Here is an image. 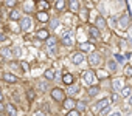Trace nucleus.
I'll list each match as a JSON object with an SVG mask.
<instances>
[{"mask_svg":"<svg viewBox=\"0 0 132 116\" xmlns=\"http://www.w3.org/2000/svg\"><path fill=\"white\" fill-rule=\"evenodd\" d=\"M117 70H118L117 62H115L113 59H109V61H107V71H109V73H117Z\"/></svg>","mask_w":132,"mask_h":116,"instance_id":"nucleus-27","label":"nucleus"},{"mask_svg":"<svg viewBox=\"0 0 132 116\" xmlns=\"http://www.w3.org/2000/svg\"><path fill=\"white\" fill-rule=\"evenodd\" d=\"M67 8L70 13L73 14H78L79 9H81V5H79V0H67Z\"/></svg>","mask_w":132,"mask_h":116,"instance_id":"nucleus-9","label":"nucleus"},{"mask_svg":"<svg viewBox=\"0 0 132 116\" xmlns=\"http://www.w3.org/2000/svg\"><path fill=\"white\" fill-rule=\"evenodd\" d=\"M34 116H44V114H42V113H40V110H37V111H36V113H34Z\"/></svg>","mask_w":132,"mask_h":116,"instance_id":"nucleus-45","label":"nucleus"},{"mask_svg":"<svg viewBox=\"0 0 132 116\" xmlns=\"http://www.w3.org/2000/svg\"><path fill=\"white\" fill-rule=\"evenodd\" d=\"M109 23H110V26H112V28H115V26H117V23H118V19H117V17H110ZM109 23H107V25H109Z\"/></svg>","mask_w":132,"mask_h":116,"instance_id":"nucleus-39","label":"nucleus"},{"mask_svg":"<svg viewBox=\"0 0 132 116\" xmlns=\"http://www.w3.org/2000/svg\"><path fill=\"white\" fill-rule=\"evenodd\" d=\"M129 25H130V17H129L127 13H123V14L118 17V23H117V26H120V30L126 31V30L129 28Z\"/></svg>","mask_w":132,"mask_h":116,"instance_id":"nucleus-5","label":"nucleus"},{"mask_svg":"<svg viewBox=\"0 0 132 116\" xmlns=\"http://www.w3.org/2000/svg\"><path fill=\"white\" fill-rule=\"evenodd\" d=\"M31 26H33V19H31L30 16H22L20 20H19V28H20V31L27 33V31L31 30Z\"/></svg>","mask_w":132,"mask_h":116,"instance_id":"nucleus-3","label":"nucleus"},{"mask_svg":"<svg viewBox=\"0 0 132 116\" xmlns=\"http://www.w3.org/2000/svg\"><path fill=\"white\" fill-rule=\"evenodd\" d=\"M6 57V59H10V57L13 56V51H11V48H2L0 50V57Z\"/></svg>","mask_w":132,"mask_h":116,"instance_id":"nucleus-31","label":"nucleus"},{"mask_svg":"<svg viewBox=\"0 0 132 116\" xmlns=\"http://www.w3.org/2000/svg\"><path fill=\"white\" fill-rule=\"evenodd\" d=\"M36 19H37L40 23H47L48 19H50V14H48V11H37V13H36Z\"/></svg>","mask_w":132,"mask_h":116,"instance_id":"nucleus-20","label":"nucleus"},{"mask_svg":"<svg viewBox=\"0 0 132 116\" xmlns=\"http://www.w3.org/2000/svg\"><path fill=\"white\" fill-rule=\"evenodd\" d=\"M87 116H90V114H87Z\"/></svg>","mask_w":132,"mask_h":116,"instance_id":"nucleus-49","label":"nucleus"},{"mask_svg":"<svg viewBox=\"0 0 132 116\" xmlns=\"http://www.w3.org/2000/svg\"><path fill=\"white\" fill-rule=\"evenodd\" d=\"M87 62L90 65V68H95V67H100V64L103 62V57L98 51H92L89 56H87Z\"/></svg>","mask_w":132,"mask_h":116,"instance_id":"nucleus-1","label":"nucleus"},{"mask_svg":"<svg viewBox=\"0 0 132 116\" xmlns=\"http://www.w3.org/2000/svg\"><path fill=\"white\" fill-rule=\"evenodd\" d=\"M132 94V87L130 85H124L121 90H120V96L121 98H129Z\"/></svg>","mask_w":132,"mask_h":116,"instance_id":"nucleus-26","label":"nucleus"},{"mask_svg":"<svg viewBox=\"0 0 132 116\" xmlns=\"http://www.w3.org/2000/svg\"><path fill=\"white\" fill-rule=\"evenodd\" d=\"M27 99L28 101H34L36 99V90L34 88H28L27 90Z\"/></svg>","mask_w":132,"mask_h":116,"instance_id":"nucleus-32","label":"nucleus"},{"mask_svg":"<svg viewBox=\"0 0 132 116\" xmlns=\"http://www.w3.org/2000/svg\"><path fill=\"white\" fill-rule=\"evenodd\" d=\"M0 101H3V91H2V88H0Z\"/></svg>","mask_w":132,"mask_h":116,"instance_id":"nucleus-46","label":"nucleus"},{"mask_svg":"<svg viewBox=\"0 0 132 116\" xmlns=\"http://www.w3.org/2000/svg\"><path fill=\"white\" fill-rule=\"evenodd\" d=\"M89 37L92 40H100L101 39V31L95 25H92V26H89Z\"/></svg>","mask_w":132,"mask_h":116,"instance_id":"nucleus-14","label":"nucleus"},{"mask_svg":"<svg viewBox=\"0 0 132 116\" xmlns=\"http://www.w3.org/2000/svg\"><path fill=\"white\" fill-rule=\"evenodd\" d=\"M0 23H2V16H0Z\"/></svg>","mask_w":132,"mask_h":116,"instance_id":"nucleus-48","label":"nucleus"},{"mask_svg":"<svg viewBox=\"0 0 132 116\" xmlns=\"http://www.w3.org/2000/svg\"><path fill=\"white\" fill-rule=\"evenodd\" d=\"M50 96H51V99L53 101H56V102H61L62 104V101L67 98V94H65V91L61 88V87H54V88H51V91H50Z\"/></svg>","mask_w":132,"mask_h":116,"instance_id":"nucleus-2","label":"nucleus"},{"mask_svg":"<svg viewBox=\"0 0 132 116\" xmlns=\"http://www.w3.org/2000/svg\"><path fill=\"white\" fill-rule=\"evenodd\" d=\"M50 2L48 0H36L34 2V8L37 9V11H48L50 9Z\"/></svg>","mask_w":132,"mask_h":116,"instance_id":"nucleus-11","label":"nucleus"},{"mask_svg":"<svg viewBox=\"0 0 132 116\" xmlns=\"http://www.w3.org/2000/svg\"><path fill=\"white\" fill-rule=\"evenodd\" d=\"M81 78H82V81L87 84V85H93V82H95V71L92 70V68H89V70H84L82 73H81Z\"/></svg>","mask_w":132,"mask_h":116,"instance_id":"nucleus-6","label":"nucleus"},{"mask_svg":"<svg viewBox=\"0 0 132 116\" xmlns=\"http://www.w3.org/2000/svg\"><path fill=\"white\" fill-rule=\"evenodd\" d=\"M45 43H47V46H50V45H57V39H56L54 36H48V37L45 39Z\"/></svg>","mask_w":132,"mask_h":116,"instance_id":"nucleus-33","label":"nucleus"},{"mask_svg":"<svg viewBox=\"0 0 132 116\" xmlns=\"http://www.w3.org/2000/svg\"><path fill=\"white\" fill-rule=\"evenodd\" d=\"M78 14H79V17H81L82 22H87V20H89V11H87V9H86V11H81V9H79Z\"/></svg>","mask_w":132,"mask_h":116,"instance_id":"nucleus-35","label":"nucleus"},{"mask_svg":"<svg viewBox=\"0 0 132 116\" xmlns=\"http://www.w3.org/2000/svg\"><path fill=\"white\" fill-rule=\"evenodd\" d=\"M5 5H6L8 8H16V5H17V0H6V2H5Z\"/></svg>","mask_w":132,"mask_h":116,"instance_id":"nucleus-37","label":"nucleus"},{"mask_svg":"<svg viewBox=\"0 0 132 116\" xmlns=\"http://www.w3.org/2000/svg\"><path fill=\"white\" fill-rule=\"evenodd\" d=\"M75 110H78L79 113H84V111L87 110V102H86V101H82V99H76Z\"/></svg>","mask_w":132,"mask_h":116,"instance_id":"nucleus-23","label":"nucleus"},{"mask_svg":"<svg viewBox=\"0 0 132 116\" xmlns=\"http://www.w3.org/2000/svg\"><path fill=\"white\" fill-rule=\"evenodd\" d=\"M54 9L57 13H64L67 9V0H54Z\"/></svg>","mask_w":132,"mask_h":116,"instance_id":"nucleus-19","label":"nucleus"},{"mask_svg":"<svg viewBox=\"0 0 132 116\" xmlns=\"http://www.w3.org/2000/svg\"><path fill=\"white\" fill-rule=\"evenodd\" d=\"M65 116H81V113H79L78 110H75V108H73V110H69Z\"/></svg>","mask_w":132,"mask_h":116,"instance_id":"nucleus-38","label":"nucleus"},{"mask_svg":"<svg viewBox=\"0 0 132 116\" xmlns=\"http://www.w3.org/2000/svg\"><path fill=\"white\" fill-rule=\"evenodd\" d=\"M0 113H5V104H3V101H0Z\"/></svg>","mask_w":132,"mask_h":116,"instance_id":"nucleus-40","label":"nucleus"},{"mask_svg":"<svg viewBox=\"0 0 132 116\" xmlns=\"http://www.w3.org/2000/svg\"><path fill=\"white\" fill-rule=\"evenodd\" d=\"M62 82H64V85H72L73 82H75V76L72 74V73H64V76H62Z\"/></svg>","mask_w":132,"mask_h":116,"instance_id":"nucleus-22","label":"nucleus"},{"mask_svg":"<svg viewBox=\"0 0 132 116\" xmlns=\"http://www.w3.org/2000/svg\"><path fill=\"white\" fill-rule=\"evenodd\" d=\"M5 40H6V36L3 33H0V42H5Z\"/></svg>","mask_w":132,"mask_h":116,"instance_id":"nucleus-42","label":"nucleus"},{"mask_svg":"<svg viewBox=\"0 0 132 116\" xmlns=\"http://www.w3.org/2000/svg\"><path fill=\"white\" fill-rule=\"evenodd\" d=\"M95 26H96L100 31L107 28V20L104 19V16H103V14H98V16H96V19H95Z\"/></svg>","mask_w":132,"mask_h":116,"instance_id":"nucleus-13","label":"nucleus"},{"mask_svg":"<svg viewBox=\"0 0 132 116\" xmlns=\"http://www.w3.org/2000/svg\"><path fill=\"white\" fill-rule=\"evenodd\" d=\"M5 113L8 116H17V108L14 104H6L5 105Z\"/></svg>","mask_w":132,"mask_h":116,"instance_id":"nucleus-24","label":"nucleus"},{"mask_svg":"<svg viewBox=\"0 0 132 116\" xmlns=\"http://www.w3.org/2000/svg\"><path fill=\"white\" fill-rule=\"evenodd\" d=\"M96 50V46H95V43H90V42H86V43H79V46H78V51H81V53H92V51H95Z\"/></svg>","mask_w":132,"mask_h":116,"instance_id":"nucleus-10","label":"nucleus"},{"mask_svg":"<svg viewBox=\"0 0 132 116\" xmlns=\"http://www.w3.org/2000/svg\"><path fill=\"white\" fill-rule=\"evenodd\" d=\"M69 87H70V88H69V93H70L72 96H73V94H76V93L79 91V88H78L76 85H73V84H72V85H69Z\"/></svg>","mask_w":132,"mask_h":116,"instance_id":"nucleus-36","label":"nucleus"},{"mask_svg":"<svg viewBox=\"0 0 132 116\" xmlns=\"http://www.w3.org/2000/svg\"><path fill=\"white\" fill-rule=\"evenodd\" d=\"M39 87H40V90H42V91H45V90H47V88H45V84H44V82H39Z\"/></svg>","mask_w":132,"mask_h":116,"instance_id":"nucleus-43","label":"nucleus"},{"mask_svg":"<svg viewBox=\"0 0 132 116\" xmlns=\"http://www.w3.org/2000/svg\"><path fill=\"white\" fill-rule=\"evenodd\" d=\"M110 102H118V94H117V93L112 94V101H110Z\"/></svg>","mask_w":132,"mask_h":116,"instance_id":"nucleus-41","label":"nucleus"},{"mask_svg":"<svg viewBox=\"0 0 132 116\" xmlns=\"http://www.w3.org/2000/svg\"><path fill=\"white\" fill-rule=\"evenodd\" d=\"M110 116H121V113H120V111H113Z\"/></svg>","mask_w":132,"mask_h":116,"instance_id":"nucleus-44","label":"nucleus"},{"mask_svg":"<svg viewBox=\"0 0 132 116\" xmlns=\"http://www.w3.org/2000/svg\"><path fill=\"white\" fill-rule=\"evenodd\" d=\"M110 105V99L109 98H104V99H100L95 105H93V111H96V113H100V111H103L104 108H107Z\"/></svg>","mask_w":132,"mask_h":116,"instance_id":"nucleus-8","label":"nucleus"},{"mask_svg":"<svg viewBox=\"0 0 132 116\" xmlns=\"http://www.w3.org/2000/svg\"><path fill=\"white\" fill-rule=\"evenodd\" d=\"M109 76H110V73L107 70H104V68H98L95 71V78L98 81H106V79H109Z\"/></svg>","mask_w":132,"mask_h":116,"instance_id":"nucleus-17","label":"nucleus"},{"mask_svg":"<svg viewBox=\"0 0 132 116\" xmlns=\"http://www.w3.org/2000/svg\"><path fill=\"white\" fill-rule=\"evenodd\" d=\"M75 105H76V99L75 98H65L64 101H62V108L64 110H73L75 108Z\"/></svg>","mask_w":132,"mask_h":116,"instance_id":"nucleus-12","label":"nucleus"},{"mask_svg":"<svg viewBox=\"0 0 132 116\" xmlns=\"http://www.w3.org/2000/svg\"><path fill=\"white\" fill-rule=\"evenodd\" d=\"M123 87H124V81H123V78H115V79H112V90H113V93L120 91Z\"/></svg>","mask_w":132,"mask_h":116,"instance_id":"nucleus-15","label":"nucleus"},{"mask_svg":"<svg viewBox=\"0 0 132 116\" xmlns=\"http://www.w3.org/2000/svg\"><path fill=\"white\" fill-rule=\"evenodd\" d=\"M20 17H22V14H20V11H19L17 8H13V9L10 11V19H11L13 22H19Z\"/></svg>","mask_w":132,"mask_h":116,"instance_id":"nucleus-25","label":"nucleus"},{"mask_svg":"<svg viewBox=\"0 0 132 116\" xmlns=\"http://www.w3.org/2000/svg\"><path fill=\"white\" fill-rule=\"evenodd\" d=\"M123 74H124V78H132V65L130 64H126L124 65V68H123Z\"/></svg>","mask_w":132,"mask_h":116,"instance_id":"nucleus-29","label":"nucleus"},{"mask_svg":"<svg viewBox=\"0 0 132 116\" xmlns=\"http://www.w3.org/2000/svg\"><path fill=\"white\" fill-rule=\"evenodd\" d=\"M48 23H50V30H56V28H57V25H59V19H57V17H51V16H50Z\"/></svg>","mask_w":132,"mask_h":116,"instance_id":"nucleus-30","label":"nucleus"},{"mask_svg":"<svg viewBox=\"0 0 132 116\" xmlns=\"http://www.w3.org/2000/svg\"><path fill=\"white\" fill-rule=\"evenodd\" d=\"M54 74H56L54 70H53V68H48V70H45L44 78H45V81H50V82H51V81H54V78H56Z\"/></svg>","mask_w":132,"mask_h":116,"instance_id":"nucleus-28","label":"nucleus"},{"mask_svg":"<svg viewBox=\"0 0 132 116\" xmlns=\"http://www.w3.org/2000/svg\"><path fill=\"white\" fill-rule=\"evenodd\" d=\"M50 36V31L48 30H45V28H40V30H37L36 31V34H34V37L37 39V40H40V42H45V39Z\"/></svg>","mask_w":132,"mask_h":116,"instance_id":"nucleus-16","label":"nucleus"},{"mask_svg":"<svg viewBox=\"0 0 132 116\" xmlns=\"http://www.w3.org/2000/svg\"><path fill=\"white\" fill-rule=\"evenodd\" d=\"M84 2H86V0H84Z\"/></svg>","mask_w":132,"mask_h":116,"instance_id":"nucleus-50","label":"nucleus"},{"mask_svg":"<svg viewBox=\"0 0 132 116\" xmlns=\"http://www.w3.org/2000/svg\"><path fill=\"white\" fill-rule=\"evenodd\" d=\"M70 59H72V62H73L75 65H81V64L86 62V54L81 53V51H75V53H72Z\"/></svg>","mask_w":132,"mask_h":116,"instance_id":"nucleus-7","label":"nucleus"},{"mask_svg":"<svg viewBox=\"0 0 132 116\" xmlns=\"http://www.w3.org/2000/svg\"><path fill=\"white\" fill-rule=\"evenodd\" d=\"M2 79L5 81V82H8V84H17L19 82V78L16 76V74H13V73H3L2 74Z\"/></svg>","mask_w":132,"mask_h":116,"instance_id":"nucleus-18","label":"nucleus"},{"mask_svg":"<svg viewBox=\"0 0 132 116\" xmlns=\"http://www.w3.org/2000/svg\"><path fill=\"white\" fill-rule=\"evenodd\" d=\"M75 43V36L72 31H65L61 37V45L62 46H72Z\"/></svg>","mask_w":132,"mask_h":116,"instance_id":"nucleus-4","label":"nucleus"},{"mask_svg":"<svg viewBox=\"0 0 132 116\" xmlns=\"http://www.w3.org/2000/svg\"><path fill=\"white\" fill-rule=\"evenodd\" d=\"M47 53H48L50 56H56V54H57V45H50V46H47Z\"/></svg>","mask_w":132,"mask_h":116,"instance_id":"nucleus-34","label":"nucleus"},{"mask_svg":"<svg viewBox=\"0 0 132 116\" xmlns=\"http://www.w3.org/2000/svg\"><path fill=\"white\" fill-rule=\"evenodd\" d=\"M129 104H130V107H132V94L129 96Z\"/></svg>","mask_w":132,"mask_h":116,"instance_id":"nucleus-47","label":"nucleus"},{"mask_svg":"<svg viewBox=\"0 0 132 116\" xmlns=\"http://www.w3.org/2000/svg\"><path fill=\"white\" fill-rule=\"evenodd\" d=\"M100 91H101V88H100L98 85H90V87H87V96H89V98H95V96H98Z\"/></svg>","mask_w":132,"mask_h":116,"instance_id":"nucleus-21","label":"nucleus"}]
</instances>
